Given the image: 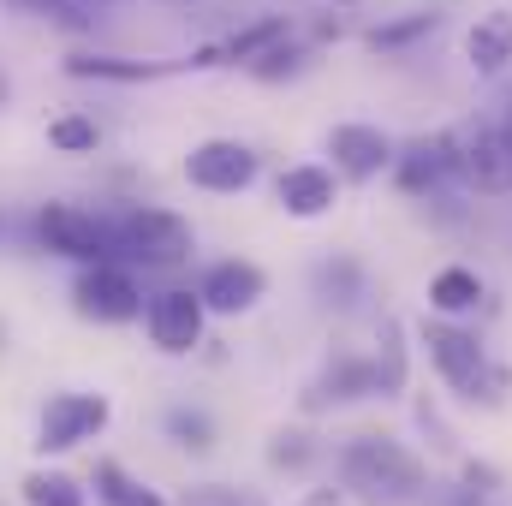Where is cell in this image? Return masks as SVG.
Wrapping results in <instances>:
<instances>
[{
  "label": "cell",
  "mask_w": 512,
  "mask_h": 506,
  "mask_svg": "<svg viewBox=\"0 0 512 506\" xmlns=\"http://www.w3.org/2000/svg\"><path fill=\"white\" fill-rule=\"evenodd\" d=\"M340 483L364 506H411L423 501V459L387 435H352L340 447Z\"/></svg>",
  "instance_id": "1"
},
{
  "label": "cell",
  "mask_w": 512,
  "mask_h": 506,
  "mask_svg": "<svg viewBox=\"0 0 512 506\" xmlns=\"http://www.w3.org/2000/svg\"><path fill=\"white\" fill-rule=\"evenodd\" d=\"M423 346H429V364L441 370V381H447L465 405H489V411L507 405L512 370L489 364V352H483L477 334H465V328H453V322H423Z\"/></svg>",
  "instance_id": "2"
},
{
  "label": "cell",
  "mask_w": 512,
  "mask_h": 506,
  "mask_svg": "<svg viewBox=\"0 0 512 506\" xmlns=\"http://www.w3.org/2000/svg\"><path fill=\"white\" fill-rule=\"evenodd\" d=\"M108 233H114V256H126L137 268H179L197 251L191 221L173 209H126L120 221H108Z\"/></svg>",
  "instance_id": "3"
},
{
  "label": "cell",
  "mask_w": 512,
  "mask_h": 506,
  "mask_svg": "<svg viewBox=\"0 0 512 506\" xmlns=\"http://www.w3.org/2000/svg\"><path fill=\"white\" fill-rule=\"evenodd\" d=\"M447 143H453V173L471 191H483V197L512 191V143L501 120H471V126L447 131Z\"/></svg>",
  "instance_id": "4"
},
{
  "label": "cell",
  "mask_w": 512,
  "mask_h": 506,
  "mask_svg": "<svg viewBox=\"0 0 512 506\" xmlns=\"http://www.w3.org/2000/svg\"><path fill=\"white\" fill-rule=\"evenodd\" d=\"M36 245L66 262H114V233L108 221L84 215L78 203H42L36 209Z\"/></svg>",
  "instance_id": "5"
},
{
  "label": "cell",
  "mask_w": 512,
  "mask_h": 506,
  "mask_svg": "<svg viewBox=\"0 0 512 506\" xmlns=\"http://www.w3.org/2000/svg\"><path fill=\"white\" fill-rule=\"evenodd\" d=\"M72 310L84 322H137L143 316V286L131 280L120 262H84V274L72 280Z\"/></svg>",
  "instance_id": "6"
},
{
  "label": "cell",
  "mask_w": 512,
  "mask_h": 506,
  "mask_svg": "<svg viewBox=\"0 0 512 506\" xmlns=\"http://www.w3.org/2000/svg\"><path fill=\"white\" fill-rule=\"evenodd\" d=\"M114 405L102 393H54L36 417V453H72L108 429Z\"/></svg>",
  "instance_id": "7"
},
{
  "label": "cell",
  "mask_w": 512,
  "mask_h": 506,
  "mask_svg": "<svg viewBox=\"0 0 512 506\" xmlns=\"http://www.w3.org/2000/svg\"><path fill=\"white\" fill-rule=\"evenodd\" d=\"M203 298L197 292H185V286H173V292H155L149 304H143V328H149V340H155V352H167V358H185V352H197L203 346Z\"/></svg>",
  "instance_id": "8"
},
{
  "label": "cell",
  "mask_w": 512,
  "mask_h": 506,
  "mask_svg": "<svg viewBox=\"0 0 512 506\" xmlns=\"http://www.w3.org/2000/svg\"><path fill=\"white\" fill-rule=\"evenodd\" d=\"M185 179H191L197 191H215V197L245 191L256 179V149L239 143V137H209V143H197V149L185 155Z\"/></svg>",
  "instance_id": "9"
},
{
  "label": "cell",
  "mask_w": 512,
  "mask_h": 506,
  "mask_svg": "<svg viewBox=\"0 0 512 506\" xmlns=\"http://www.w3.org/2000/svg\"><path fill=\"white\" fill-rule=\"evenodd\" d=\"M262 292H268V274L245 262V256H227V262H215L203 280H197V298H203V310H215V316H245L262 304Z\"/></svg>",
  "instance_id": "10"
},
{
  "label": "cell",
  "mask_w": 512,
  "mask_h": 506,
  "mask_svg": "<svg viewBox=\"0 0 512 506\" xmlns=\"http://www.w3.org/2000/svg\"><path fill=\"white\" fill-rule=\"evenodd\" d=\"M328 155H334V173L352 179V185L382 179L387 167H393V143L376 126H334L328 131Z\"/></svg>",
  "instance_id": "11"
},
{
  "label": "cell",
  "mask_w": 512,
  "mask_h": 506,
  "mask_svg": "<svg viewBox=\"0 0 512 506\" xmlns=\"http://www.w3.org/2000/svg\"><path fill=\"white\" fill-rule=\"evenodd\" d=\"M393 167H399V185H405L411 197H441V185L459 179V173H453V143H447V131H441V137H417L405 155H393Z\"/></svg>",
  "instance_id": "12"
},
{
  "label": "cell",
  "mask_w": 512,
  "mask_h": 506,
  "mask_svg": "<svg viewBox=\"0 0 512 506\" xmlns=\"http://www.w3.org/2000/svg\"><path fill=\"white\" fill-rule=\"evenodd\" d=\"M274 197H280V209L292 221H322L340 191H334V173L328 167H286L280 185H274Z\"/></svg>",
  "instance_id": "13"
},
{
  "label": "cell",
  "mask_w": 512,
  "mask_h": 506,
  "mask_svg": "<svg viewBox=\"0 0 512 506\" xmlns=\"http://www.w3.org/2000/svg\"><path fill=\"white\" fill-rule=\"evenodd\" d=\"M370 393H376V370H370V358H334L322 376L310 381L304 405L322 411V405H346V399H370Z\"/></svg>",
  "instance_id": "14"
},
{
  "label": "cell",
  "mask_w": 512,
  "mask_h": 506,
  "mask_svg": "<svg viewBox=\"0 0 512 506\" xmlns=\"http://www.w3.org/2000/svg\"><path fill=\"white\" fill-rule=\"evenodd\" d=\"M465 60H471L483 78L507 72L512 66V12H489V18L471 24V36H465Z\"/></svg>",
  "instance_id": "15"
},
{
  "label": "cell",
  "mask_w": 512,
  "mask_h": 506,
  "mask_svg": "<svg viewBox=\"0 0 512 506\" xmlns=\"http://www.w3.org/2000/svg\"><path fill=\"white\" fill-rule=\"evenodd\" d=\"M316 298H322L328 310H352V304L364 298V268H358L352 256H328V262H316Z\"/></svg>",
  "instance_id": "16"
},
{
  "label": "cell",
  "mask_w": 512,
  "mask_h": 506,
  "mask_svg": "<svg viewBox=\"0 0 512 506\" xmlns=\"http://www.w3.org/2000/svg\"><path fill=\"white\" fill-rule=\"evenodd\" d=\"M370 370H376V393H382V399H393V393L405 387V322H399V316H382Z\"/></svg>",
  "instance_id": "17"
},
{
  "label": "cell",
  "mask_w": 512,
  "mask_h": 506,
  "mask_svg": "<svg viewBox=\"0 0 512 506\" xmlns=\"http://www.w3.org/2000/svg\"><path fill=\"white\" fill-rule=\"evenodd\" d=\"M66 72L72 78H108V84H143V78H161L173 66H161V60H114V54H78V60H66Z\"/></svg>",
  "instance_id": "18"
},
{
  "label": "cell",
  "mask_w": 512,
  "mask_h": 506,
  "mask_svg": "<svg viewBox=\"0 0 512 506\" xmlns=\"http://www.w3.org/2000/svg\"><path fill=\"white\" fill-rule=\"evenodd\" d=\"M429 304H435L441 316H465V310L483 304V280H477L471 268H441V274L429 280Z\"/></svg>",
  "instance_id": "19"
},
{
  "label": "cell",
  "mask_w": 512,
  "mask_h": 506,
  "mask_svg": "<svg viewBox=\"0 0 512 506\" xmlns=\"http://www.w3.org/2000/svg\"><path fill=\"white\" fill-rule=\"evenodd\" d=\"M96 495H102L108 506H167L149 483H143V477H131L126 465H114V459H102V465H96Z\"/></svg>",
  "instance_id": "20"
},
{
  "label": "cell",
  "mask_w": 512,
  "mask_h": 506,
  "mask_svg": "<svg viewBox=\"0 0 512 506\" xmlns=\"http://www.w3.org/2000/svg\"><path fill=\"white\" fill-rule=\"evenodd\" d=\"M161 429H167L173 447H185V453H209V447H215V423H209V411H197V405H167Z\"/></svg>",
  "instance_id": "21"
},
{
  "label": "cell",
  "mask_w": 512,
  "mask_h": 506,
  "mask_svg": "<svg viewBox=\"0 0 512 506\" xmlns=\"http://www.w3.org/2000/svg\"><path fill=\"white\" fill-rule=\"evenodd\" d=\"M18 489H24V506H84V483L66 471H30Z\"/></svg>",
  "instance_id": "22"
},
{
  "label": "cell",
  "mask_w": 512,
  "mask_h": 506,
  "mask_svg": "<svg viewBox=\"0 0 512 506\" xmlns=\"http://www.w3.org/2000/svg\"><path fill=\"white\" fill-rule=\"evenodd\" d=\"M435 24H441L435 12H411V18H393V24H376V30H370V48H376V54H393V48H411L417 36H435Z\"/></svg>",
  "instance_id": "23"
},
{
  "label": "cell",
  "mask_w": 512,
  "mask_h": 506,
  "mask_svg": "<svg viewBox=\"0 0 512 506\" xmlns=\"http://www.w3.org/2000/svg\"><path fill=\"white\" fill-rule=\"evenodd\" d=\"M48 143L60 149V155H96V143H102V131L90 114H60L54 126H48Z\"/></svg>",
  "instance_id": "24"
},
{
  "label": "cell",
  "mask_w": 512,
  "mask_h": 506,
  "mask_svg": "<svg viewBox=\"0 0 512 506\" xmlns=\"http://www.w3.org/2000/svg\"><path fill=\"white\" fill-rule=\"evenodd\" d=\"M245 66H251V78L274 84V78H292V72L304 66V48H298V42H286V36H274V42H268L262 54H251Z\"/></svg>",
  "instance_id": "25"
},
{
  "label": "cell",
  "mask_w": 512,
  "mask_h": 506,
  "mask_svg": "<svg viewBox=\"0 0 512 506\" xmlns=\"http://www.w3.org/2000/svg\"><path fill=\"white\" fill-rule=\"evenodd\" d=\"M179 506H262V495H251V489H227V483H197V489H185Z\"/></svg>",
  "instance_id": "26"
},
{
  "label": "cell",
  "mask_w": 512,
  "mask_h": 506,
  "mask_svg": "<svg viewBox=\"0 0 512 506\" xmlns=\"http://www.w3.org/2000/svg\"><path fill=\"white\" fill-rule=\"evenodd\" d=\"M268 459H274V465H304V459H310V435L280 429V435H274V447H268Z\"/></svg>",
  "instance_id": "27"
},
{
  "label": "cell",
  "mask_w": 512,
  "mask_h": 506,
  "mask_svg": "<svg viewBox=\"0 0 512 506\" xmlns=\"http://www.w3.org/2000/svg\"><path fill=\"white\" fill-rule=\"evenodd\" d=\"M501 131H507V143H512V108H507V120H501Z\"/></svg>",
  "instance_id": "28"
},
{
  "label": "cell",
  "mask_w": 512,
  "mask_h": 506,
  "mask_svg": "<svg viewBox=\"0 0 512 506\" xmlns=\"http://www.w3.org/2000/svg\"><path fill=\"white\" fill-rule=\"evenodd\" d=\"M0 108H6V78H0Z\"/></svg>",
  "instance_id": "29"
},
{
  "label": "cell",
  "mask_w": 512,
  "mask_h": 506,
  "mask_svg": "<svg viewBox=\"0 0 512 506\" xmlns=\"http://www.w3.org/2000/svg\"><path fill=\"white\" fill-rule=\"evenodd\" d=\"M0 233H6V209H0Z\"/></svg>",
  "instance_id": "30"
}]
</instances>
